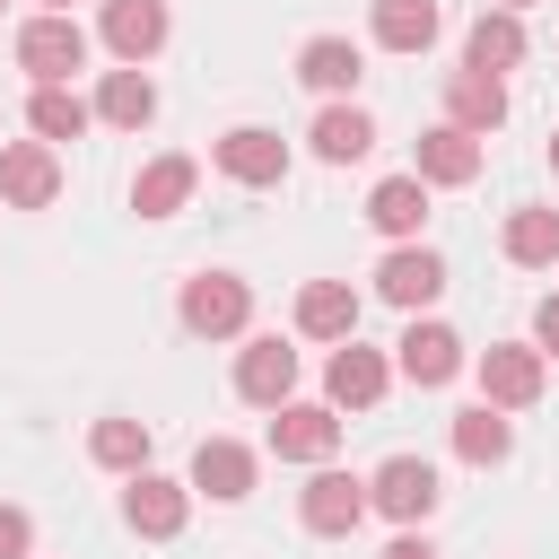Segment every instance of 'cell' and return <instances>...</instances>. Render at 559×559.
Returning a JSON list of instances; mask_svg holds the SVG:
<instances>
[{"mask_svg": "<svg viewBox=\"0 0 559 559\" xmlns=\"http://www.w3.org/2000/svg\"><path fill=\"white\" fill-rule=\"evenodd\" d=\"M210 157H218V175H227V183H253V192L288 175V140H280V131H262V122L218 131V140H210Z\"/></svg>", "mask_w": 559, "mask_h": 559, "instance_id": "6", "label": "cell"}, {"mask_svg": "<svg viewBox=\"0 0 559 559\" xmlns=\"http://www.w3.org/2000/svg\"><path fill=\"white\" fill-rule=\"evenodd\" d=\"M393 376H411V384H454V376H463V341H454L445 323H411V332L393 341Z\"/></svg>", "mask_w": 559, "mask_h": 559, "instance_id": "14", "label": "cell"}, {"mask_svg": "<svg viewBox=\"0 0 559 559\" xmlns=\"http://www.w3.org/2000/svg\"><path fill=\"white\" fill-rule=\"evenodd\" d=\"M445 122H454V131H472V140H489V131L507 122V79L454 70V79H445Z\"/></svg>", "mask_w": 559, "mask_h": 559, "instance_id": "18", "label": "cell"}, {"mask_svg": "<svg viewBox=\"0 0 559 559\" xmlns=\"http://www.w3.org/2000/svg\"><path fill=\"white\" fill-rule=\"evenodd\" d=\"M515 61H524V17H515V9H480V17L463 26V70L498 79V70H515Z\"/></svg>", "mask_w": 559, "mask_h": 559, "instance_id": "15", "label": "cell"}, {"mask_svg": "<svg viewBox=\"0 0 559 559\" xmlns=\"http://www.w3.org/2000/svg\"><path fill=\"white\" fill-rule=\"evenodd\" d=\"M26 542H35L26 507H0V559H26Z\"/></svg>", "mask_w": 559, "mask_h": 559, "instance_id": "30", "label": "cell"}, {"mask_svg": "<svg viewBox=\"0 0 559 559\" xmlns=\"http://www.w3.org/2000/svg\"><path fill=\"white\" fill-rule=\"evenodd\" d=\"M367 507L393 515V524L411 533V524H428V507H437V472H428L419 454H393V463L367 472Z\"/></svg>", "mask_w": 559, "mask_h": 559, "instance_id": "5", "label": "cell"}, {"mask_svg": "<svg viewBox=\"0 0 559 559\" xmlns=\"http://www.w3.org/2000/svg\"><path fill=\"white\" fill-rule=\"evenodd\" d=\"M306 140H314V157H323V166H358V157L376 148V122H367L358 105H323Z\"/></svg>", "mask_w": 559, "mask_h": 559, "instance_id": "24", "label": "cell"}, {"mask_svg": "<svg viewBox=\"0 0 559 559\" xmlns=\"http://www.w3.org/2000/svg\"><path fill=\"white\" fill-rule=\"evenodd\" d=\"M550 175H559V131H550Z\"/></svg>", "mask_w": 559, "mask_h": 559, "instance_id": "34", "label": "cell"}, {"mask_svg": "<svg viewBox=\"0 0 559 559\" xmlns=\"http://www.w3.org/2000/svg\"><path fill=\"white\" fill-rule=\"evenodd\" d=\"M297 332L306 341H358V288L349 280H306L297 288Z\"/></svg>", "mask_w": 559, "mask_h": 559, "instance_id": "16", "label": "cell"}, {"mask_svg": "<svg viewBox=\"0 0 559 559\" xmlns=\"http://www.w3.org/2000/svg\"><path fill=\"white\" fill-rule=\"evenodd\" d=\"M87 454L105 472H148V419H96L87 428Z\"/></svg>", "mask_w": 559, "mask_h": 559, "instance_id": "29", "label": "cell"}, {"mask_svg": "<svg viewBox=\"0 0 559 559\" xmlns=\"http://www.w3.org/2000/svg\"><path fill=\"white\" fill-rule=\"evenodd\" d=\"M542 376H550V358H542L533 341L480 349V402H489V411H533V402H542Z\"/></svg>", "mask_w": 559, "mask_h": 559, "instance_id": "3", "label": "cell"}, {"mask_svg": "<svg viewBox=\"0 0 559 559\" xmlns=\"http://www.w3.org/2000/svg\"><path fill=\"white\" fill-rule=\"evenodd\" d=\"M175 314H183V332H201V341H236L245 314H253V288H245L236 271H192L183 297H175Z\"/></svg>", "mask_w": 559, "mask_h": 559, "instance_id": "1", "label": "cell"}, {"mask_svg": "<svg viewBox=\"0 0 559 559\" xmlns=\"http://www.w3.org/2000/svg\"><path fill=\"white\" fill-rule=\"evenodd\" d=\"M367 26H376V44H384V52H428L445 17H437V0H376V9H367Z\"/></svg>", "mask_w": 559, "mask_h": 559, "instance_id": "23", "label": "cell"}, {"mask_svg": "<svg viewBox=\"0 0 559 559\" xmlns=\"http://www.w3.org/2000/svg\"><path fill=\"white\" fill-rule=\"evenodd\" d=\"M419 218H428V183H419V175H384V183L367 192V227H376V236L411 245V236H419Z\"/></svg>", "mask_w": 559, "mask_h": 559, "instance_id": "20", "label": "cell"}, {"mask_svg": "<svg viewBox=\"0 0 559 559\" xmlns=\"http://www.w3.org/2000/svg\"><path fill=\"white\" fill-rule=\"evenodd\" d=\"M44 17H70V0H44Z\"/></svg>", "mask_w": 559, "mask_h": 559, "instance_id": "33", "label": "cell"}, {"mask_svg": "<svg viewBox=\"0 0 559 559\" xmlns=\"http://www.w3.org/2000/svg\"><path fill=\"white\" fill-rule=\"evenodd\" d=\"M183 515H192V480L131 472V489H122V524H131V533H148V542H175V533H183Z\"/></svg>", "mask_w": 559, "mask_h": 559, "instance_id": "8", "label": "cell"}, {"mask_svg": "<svg viewBox=\"0 0 559 559\" xmlns=\"http://www.w3.org/2000/svg\"><path fill=\"white\" fill-rule=\"evenodd\" d=\"M507 445H515V428H507V411H489V402H472V411H454V454L463 463H507Z\"/></svg>", "mask_w": 559, "mask_h": 559, "instance_id": "26", "label": "cell"}, {"mask_svg": "<svg viewBox=\"0 0 559 559\" xmlns=\"http://www.w3.org/2000/svg\"><path fill=\"white\" fill-rule=\"evenodd\" d=\"M52 192H61V157L44 140H9L0 148V201L9 210H44Z\"/></svg>", "mask_w": 559, "mask_h": 559, "instance_id": "12", "label": "cell"}, {"mask_svg": "<svg viewBox=\"0 0 559 559\" xmlns=\"http://www.w3.org/2000/svg\"><path fill=\"white\" fill-rule=\"evenodd\" d=\"M533 349H542V358H559V297H542V306H533Z\"/></svg>", "mask_w": 559, "mask_h": 559, "instance_id": "31", "label": "cell"}, {"mask_svg": "<svg viewBox=\"0 0 559 559\" xmlns=\"http://www.w3.org/2000/svg\"><path fill=\"white\" fill-rule=\"evenodd\" d=\"M437 288H445V262H437L428 245H393V253L376 262V297H384V306H402V314H419Z\"/></svg>", "mask_w": 559, "mask_h": 559, "instance_id": "13", "label": "cell"}, {"mask_svg": "<svg viewBox=\"0 0 559 559\" xmlns=\"http://www.w3.org/2000/svg\"><path fill=\"white\" fill-rule=\"evenodd\" d=\"M384 384H393L384 349H358V341H341V349L323 358V393H332V411H376V402H384Z\"/></svg>", "mask_w": 559, "mask_h": 559, "instance_id": "9", "label": "cell"}, {"mask_svg": "<svg viewBox=\"0 0 559 559\" xmlns=\"http://www.w3.org/2000/svg\"><path fill=\"white\" fill-rule=\"evenodd\" d=\"M498 9H533V0H498Z\"/></svg>", "mask_w": 559, "mask_h": 559, "instance_id": "35", "label": "cell"}, {"mask_svg": "<svg viewBox=\"0 0 559 559\" xmlns=\"http://www.w3.org/2000/svg\"><path fill=\"white\" fill-rule=\"evenodd\" d=\"M358 70H367V61H358V44H349V35H314V44H297V79H306L314 96H349V87H358Z\"/></svg>", "mask_w": 559, "mask_h": 559, "instance_id": "21", "label": "cell"}, {"mask_svg": "<svg viewBox=\"0 0 559 559\" xmlns=\"http://www.w3.org/2000/svg\"><path fill=\"white\" fill-rule=\"evenodd\" d=\"M96 114H105L114 131H140V122L157 114V87H148V70H105V87H96Z\"/></svg>", "mask_w": 559, "mask_h": 559, "instance_id": "27", "label": "cell"}, {"mask_svg": "<svg viewBox=\"0 0 559 559\" xmlns=\"http://www.w3.org/2000/svg\"><path fill=\"white\" fill-rule=\"evenodd\" d=\"M297 515H306V533L341 542V533H358V524H367V480H358V472H332V463H314V480L297 489Z\"/></svg>", "mask_w": 559, "mask_h": 559, "instance_id": "4", "label": "cell"}, {"mask_svg": "<svg viewBox=\"0 0 559 559\" xmlns=\"http://www.w3.org/2000/svg\"><path fill=\"white\" fill-rule=\"evenodd\" d=\"M192 183H201L192 157H148V166L131 175V210H140V218H175V210L192 201Z\"/></svg>", "mask_w": 559, "mask_h": 559, "instance_id": "19", "label": "cell"}, {"mask_svg": "<svg viewBox=\"0 0 559 559\" xmlns=\"http://www.w3.org/2000/svg\"><path fill=\"white\" fill-rule=\"evenodd\" d=\"M87 114H96V105H87V96H70V87H35V96H26V131H35L44 148H52V140H79V131H87Z\"/></svg>", "mask_w": 559, "mask_h": 559, "instance_id": "28", "label": "cell"}, {"mask_svg": "<svg viewBox=\"0 0 559 559\" xmlns=\"http://www.w3.org/2000/svg\"><path fill=\"white\" fill-rule=\"evenodd\" d=\"M192 489L218 498V507H236V498L253 489V445H236V437H201V445H192Z\"/></svg>", "mask_w": 559, "mask_h": 559, "instance_id": "17", "label": "cell"}, {"mask_svg": "<svg viewBox=\"0 0 559 559\" xmlns=\"http://www.w3.org/2000/svg\"><path fill=\"white\" fill-rule=\"evenodd\" d=\"M105 52L122 61V70H140V61H157V44H166V0H105Z\"/></svg>", "mask_w": 559, "mask_h": 559, "instance_id": "11", "label": "cell"}, {"mask_svg": "<svg viewBox=\"0 0 559 559\" xmlns=\"http://www.w3.org/2000/svg\"><path fill=\"white\" fill-rule=\"evenodd\" d=\"M236 393H245L253 411H280V402L297 393V349H288L280 332L245 341V349H236Z\"/></svg>", "mask_w": 559, "mask_h": 559, "instance_id": "7", "label": "cell"}, {"mask_svg": "<svg viewBox=\"0 0 559 559\" xmlns=\"http://www.w3.org/2000/svg\"><path fill=\"white\" fill-rule=\"evenodd\" d=\"M17 70H26L35 87H70V70H87L79 17H26V26H17Z\"/></svg>", "mask_w": 559, "mask_h": 559, "instance_id": "2", "label": "cell"}, {"mask_svg": "<svg viewBox=\"0 0 559 559\" xmlns=\"http://www.w3.org/2000/svg\"><path fill=\"white\" fill-rule=\"evenodd\" d=\"M419 183H472L480 175V140L472 131H454V122H437V131H419V166H411Z\"/></svg>", "mask_w": 559, "mask_h": 559, "instance_id": "22", "label": "cell"}, {"mask_svg": "<svg viewBox=\"0 0 559 559\" xmlns=\"http://www.w3.org/2000/svg\"><path fill=\"white\" fill-rule=\"evenodd\" d=\"M498 253H507L515 271H550V262H559V210H515L507 236H498Z\"/></svg>", "mask_w": 559, "mask_h": 559, "instance_id": "25", "label": "cell"}, {"mask_svg": "<svg viewBox=\"0 0 559 559\" xmlns=\"http://www.w3.org/2000/svg\"><path fill=\"white\" fill-rule=\"evenodd\" d=\"M332 445H341L332 402H280V419H271V454L280 463H332Z\"/></svg>", "mask_w": 559, "mask_h": 559, "instance_id": "10", "label": "cell"}, {"mask_svg": "<svg viewBox=\"0 0 559 559\" xmlns=\"http://www.w3.org/2000/svg\"><path fill=\"white\" fill-rule=\"evenodd\" d=\"M384 559H437V542H428V533H393V542H384Z\"/></svg>", "mask_w": 559, "mask_h": 559, "instance_id": "32", "label": "cell"}]
</instances>
